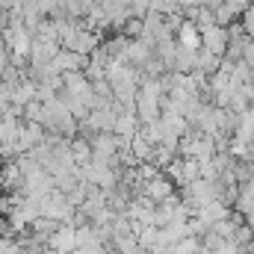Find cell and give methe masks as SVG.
Listing matches in <instances>:
<instances>
[{
	"instance_id": "6da1fadb",
	"label": "cell",
	"mask_w": 254,
	"mask_h": 254,
	"mask_svg": "<svg viewBox=\"0 0 254 254\" xmlns=\"http://www.w3.org/2000/svg\"><path fill=\"white\" fill-rule=\"evenodd\" d=\"M60 45H63L65 51H74V54H80V57H89V54L98 48V36H95V30L77 27L74 21H68L65 30H63V36H60Z\"/></svg>"
},
{
	"instance_id": "7a4b0ae2",
	"label": "cell",
	"mask_w": 254,
	"mask_h": 254,
	"mask_svg": "<svg viewBox=\"0 0 254 254\" xmlns=\"http://www.w3.org/2000/svg\"><path fill=\"white\" fill-rule=\"evenodd\" d=\"M198 36H201V48L204 51H210L216 57H225V51H228V27L213 21V24L198 27Z\"/></svg>"
},
{
	"instance_id": "3957f363",
	"label": "cell",
	"mask_w": 254,
	"mask_h": 254,
	"mask_svg": "<svg viewBox=\"0 0 254 254\" xmlns=\"http://www.w3.org/2000/svg\"><path fill=\"white\" fill-rule=\"evenodd\" d=\"M142 192H145L154 204H160V201H166V198H172V195H175V184H172V181H166V178H160V175H154L151 181H145V184H142Z\"/></svg>"
},
{
	"instance_id": "277c9868",
	"label": "cell",
	"mask_w": 254,
	"mask_h": 254,
	"mask_svg": "<svg viewBox=\"0 0 254 254\" xmlns=\"http://www.w3.org/2000/svg\"><path fill=\"white\" fill-rule=\"evenodd\" d=\"M240 18H243V24H240V27H243V33H246L249 39H254V0L249 3V9H246Z\"/></svg>"
},
{
	"instance_id": "5b68a950",
	"label": "cell",
	"mask_w": 254,
	"mask_h": 254,
	"mask_svg": "<svg viewBox=\"0 0 254 254\" xmlns=\"http://www.w3.org/2000/svg\"><path fill=\"white\" fill-rule=\"evenodd\" d=\"M195 3H198V6H207V9H213V6H219L222 0H195Z\"/></svg>"
}]
</instances>
